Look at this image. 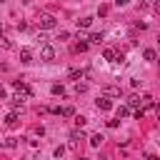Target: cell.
<instances>
[{
    "mask_svg": "<svg viewBox=\"0 0 160 160\" xmlns=\"http://www.w3.org/2000/svg\"><path fill=\"white\" fill-rule=\"evenodd\" d=\"M38 25H40L42 30H52L58 22H55V18H52V15H40V18H38Z\"/></svg>",
    "mask_w": 160,
    "mask_h": 160,
    "instance_id": "6da1fadb",
    "label": "cell"
},
{
    "mask_svg": "<svg viewBox=\"0 0 160 160\" xmlns=\"http://www.w3.org/2000/svg\"><path fill=\"white\" fill-rule=\"evenodd\" d=\"M40 58H42V60H52V58H55L52 45H48V42H45V45H40Z\"/></svg>",
    "mask_w": 160,
    "mask_h": 160,
    "instance_id": "7a4b0ae2",
    "label": "cell"
},
{
    "mask_svg": "<svg viewBox=\"0 0 160 160\" xmlns=\"http://www.w3.org/2000/svg\"><path fill=\"white\" fill-rule=\"evenodd\" d=\"M102 58H105V60H110V62H115V60H122V55H120L115 48H108V50L102 52Z\"/></svg>",
    "mask_w": 160,
    "mask_h": 160,
    "instance_id": "3957f363",
    "label": "cell"
},
{
    "mask_svg": "<svg viewBox=\"0 0 160 160\" xmlns=\"http://www.w3.org/2000/svg\"><path fill=\"white\" fill-rule=\"evenodd\" d=\"M98 110H110L112 108V100H110V95H102V98H98Z\"/></svg>",
    "mask_w": 160,
    "mask_h": 160,
    "instance_id": "277c9868",
    "label": "cell"
},
{
    "mask_svg": "<svg viewBox=\"0 0 160 160\" xmlns=\"http://www.w3.org/2000/svg\"><path fill=\"white\" fill-rule=\"evenodd\" d=\"M20 62H25V65H28V62H32V52H30L28 48H22V50H20Z\"/></svg>",
    "mask_w": 160,
    "mask_h": 160,
    "instance_id": "5b68a950",
    "label": "cell"
},
{
    "mask_svg": "<svg viewBox=\"0 0 160 160\" xmlns=\"http://www.w3.org/2000/svg\"><path fill=\"white\" fill-rule=\"evenodd\" d=\"M5 125H8V128H18V112H10V115L5 118Z\"/></svg>",
    "mask_w": 160,
    "mask_h": 160,
    "instance_id": "8992f818",
    "label": "cell"
},
{
    "mask_svg": "<svg viewBox=\"0 0 160 160\" xmlns=\"http://www.w3.org/2000/svg\"><path fill=\"white\" fill-rule=\"evenodd\" d=\"M102 140H105V138H102L100 132H95V135H90V145H92V148H100V145H102Z\"/></svg>",
    "mask_w": 160,
    "mask_h": 160,
    "instance_id": "52a82bcc",
    "label": "cell"
},
{
    "mask_svg": "<svg viewBox=\"0 0 160 160\" xmlns=\"http://www.w3.org/2000/svg\"><path fill=\"white\" fill-rule=\"evenodd\" d=\"M78 140H85V135H82V130H75V132L70 135V148H72V145H75Z\"/></svg>",
    "mask_w": 160,
    "mask_h": 160,
    "instance_id": "ba28073f",
    "label": "cell"
},
{
    "mask_svg": "<svg viewBox=\"0 0 160 160\" xmlns=\"http://www.w3.org/2000/svg\"><path fill=\"white\" fill-rule=\"evenodd\" d=\"M142 58H145V60H155V58H158V52H155L152 48H145V50H142Z\"/></svg>",
    "mask_w": 160,
    "mask_h": 160,
    "instance_id": "9c48e42d",
    "label": "cell"
},
{
    "mask_svg": "<svg viewBox=\"0 0 160 160\" xmlns=\"http://www.w3.org/2000/svg\"><path fill=\"white\" fill-rule=\"evenodd\" d=\"M90 25H92V18H80V20H78V28H82V30L90 28Z\"/></svg>",
    "mask_w": 160,
    "mask_h": 160,
    "instance_id": "30bf717a",
    "label": "cell"
},
{
    "mask_svg": "<svg viewBox=\"0 0 160 160\" xmlns=\"http://www.w3.org/2000/svg\"><path fill=\"white\" fill-rule=\"evenodd\" d=\"M80 40H82V42H78V45H75V50H78V52H85V50L90 48V42H88L85 38H80Z\"/></svg>",
    "mask_w": 160,
    "mask_h": 160,
    "instance_id": "8fae6325",
    "label": "cell"
},
{
    "mask_svg": "<svg viewBox=\"0 0 160 160\" xmlns=\"http://www.w3.org/2000/svg\"><path fill=\"white\" fill-rule=\"evenodd\" d=\"M138 105H142V100H140L138 95H132V98L128 100V108H138Z\"/></svg>",
    "mask_w": 160,
    "mask_h": 160,
    "instance_id": "7c38bea8",
    "label": "cell"
},
{
    "mask_svg": "<svg viewBox=\"0 0 160 160\" xmlns=\"http://www.w3.org/2000/svg\"><path fill=\"white\" fill-rule=\"evenodd\" d=\"M128 115H130V108L128 105H120L118 108V118H128Z\"/></svg>",
    "mask_w": 160,
    "mask_h": 160,
    "instance_id": "4fadbf2b",
    "label": "cell"
},
{
    "mask_svg": "<svg viewBox=\"0 0 160 160\" xmlns=\"http://www.w3.org/2000/svg\"><path fill=\"white\" fill-rule=\"evenodd\" d=\"M0 48H5V50H10V48H12V42H10V40L5 38V35H0Z\"/></svg>",
    "mask_w": 160,
    "mask_h": 160,
    "instance_id": "5bb4252c",
    "label": "cell"
},
{
    "mask_svg": "<svg viewBox=\"0 0 160 160\" xmlns=\"http://www.w3.org/2000/svg\"><path fill=\"white\" fill-rule=\"evenodd\" d=\"M88 40H90V42H102V32H92Z\"/></svg>",
    "mask_w": 160,
    "mask_h": 160,
    "instance_id": "9a60e30c",
    "label": "cell"
},
{
    "mask_svg": "<svg viewBox=\"0 0 160 160\" xmlns=\"http://www.w3.org/2000/svg\"><path fill=\"white\" fill-rule=\"evenodd\" d=\"M52 95H60V98H62V95H65V88H62V85H52Z\"/></svg>",
    "mask_w": 160,
    "mask_h": 160,
    "instance_id": "2e32d148",
    "label": "cell"
},
{
    "mask_svg": "<svg viewBox=\"0 0 160 160\" xmlns=\"http://www.w3.org/2000/svg\"><path fill=\"white\" fill-rule=\"evenodd\" d=\"M68 75H70V78H72V80H78V78H82V70H70V72H68Z\"/></svg>",
    "mask_w": 160,
    "mask_h": 160,
    "instance_id": "e0dca14e",
    "label": "cell"
},
{
    "mask_svg": "<svg viewBox=\"0 0 160 160\" xmlns=\"http://www.w3.org/2000/svg\"><path fill=\"white\" fill-rule=\"evenodd\" d=\"M105 92H108V95H120V88H115V85H110V88H108Z\"/></svg>",
    "mask_w": 160,
    "mask_h": 160,
    "instance_id": "ac0fdd59",
    "label": "cell"
},
{
    "mask_svg": "<svg viewBox=\"0 0 160 160\" xmlns=\"http://www.w3.org/2000/svg\"><path fill=\"white\" fill-rule=\"evenodd\" d=\"M85 122H88V118H82V115H78V118H75V125H78V128H82Z\"/></svg>",
    "mask_w": 160,
    "mask_h": 160,
    "instance_id": "d6986e66",
    "label": "cell"
},
{
    "mask_svg": "<svg viewBox=\"0 0 160 160\" xmlns=\"http://www.w3.org/2000/svg\"><path fill=\"white\" fill-rule=\"evenodd\" d=\"M72 112H75V110H72V108H70V105H68V108H62V112H60V115H65V118H70V115H72Z\"/></svg>",
    "mask_w": 160,
    "mask_h": 160,
    "instance_id": "ffe728a7",
    "label": "cell"
},
{
    "mask_svg": "<svg viewBox=\"0 0 160 160\" xmlns=\"http://www.w3.org/2000/svg\"><path fill=\"white\" fill-rule=\"evenodd\" d=\"M2 145H5V148H15V145H18V142H15V140H12V138H8V140H5V142H2Z\"/></svg>",
    "mask_w": 160,
    "mask_h": 160,
    "instance_id": "44dd1931",
    "label": "cell"
},
{
    "mask_svg": "<svg viewBox=\"0 0 160 160\" xmlns=\"http://www.w3.org/2000/svg\"><path fill=\"white\" fill-rule=\"evenodd\" d=\"M75 90H78V92H85V90H88V85H85V82H78V88H75Z\"/></svg>",
    "mask_w": 160,
    "mask_h": 160,
    "instance_id": "7402d4cb",
    "label": "cell"
},
{
    "mask_svg": "<svg viewBox=\"0 0 160 160\" xmlns=\"http://www.w3.org/2000/svg\"><path fill=\"white\" fill-rule=\"evenodd\" d=\"M112 2H115V5H118V8H125V5H128V2H130V0H112Z\"/></svg>",
    "mask_w": 160,
    "mask_h": 160,
    "instance_id": "603a6c76",
    "label": "cell"
},
{
    "mask_svg": "<svg viewBox=\"0 0 160 160\" xmlns=\"http://www.w3.org/2000/svg\"><path fill=\"white\" fill-rule=\"evenodd\" d=\"M152 10H155V12H160V0H158V2L152 5Z\"/></svg>",
    "mask_w": 160,
    "mask_h": 160,
    "instance_id": "cb8c5ba5",
    "label": "cell"
},
{
    "mask_svg": "<svg viewBox=\"0 0 160 160\" xmlns=\"http://www.w3.org/2000/svg\"><path fill=\"white\" fill-rule=\"evenodd\" d=\"M148 160H158V155H148Z\"/></svg>",
    "mask_w": 160,
    "mask_h": 160,
    "instance_id": "d4e9b609",
    "label": "cell"
},
{
    "mask_svg": "<svg viewBox=\"0 0 160 160\" xmlns=\"http://www.w3.org/2000/svg\"><path fill=\"white\" fill-rule=\"evenodd\" d=\"M158 42H160V35H158Z\"/></svg>",
    "mask_w": 160,
    "mask_h": 160,
    "instance_id": "484cf974",
    "label": "cell"
},
{
    "mask_svg": "<svg viewBox=\"0 0 160 160\" xmlns=\"http://www.w3.org/2000/svg\"><path fill=\"white\" fill-rule=\"evenodd\" d=\"M0 30H2V25H0Z\"/></svg>",
    "mask_w": 160,
    "mask_h": 160,
    "instance_id": "4316f807",
    "label": "cell"
},
{
    "mask_svg": "<svg viewBox=\"0 0 160 160\" xmlns=\"http://www.w3.org/2000/svg\"><path fill=\"white\" fill-rule=\"evenodd\" d=\"M0 2H5V0H0Z\"/></svg>",
    "mask_w": 160,
    "mask_h": 160,
    "instance_id": "83f0119b",
    "label": "cell"
}]
</instances>
